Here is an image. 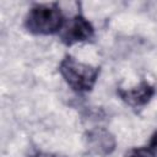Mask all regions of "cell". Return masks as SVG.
<instances>
[{
	"instance_id": "obj_1",
	"label": "cell",
	"mask_w": 157,
	"mask_h": 157,
	"mask_svg": "<svg viewBox=\"0 0 157 157\" xmlns=\"http://www.w3.org/2000/svg\"><path fill=\"white\" fill-rule=\"evenodd\" d=\"M26 29L36 36H49L64 27V16L58 2L34 4L25 18Z\"/></svg>"
},
{
	"instance_id": "obj_2",
	"label": "cell",
	"mask_w": 157,
	"mask_h": 157,
	"mask_svg": "<svg viewBox=\"0 0 157 157\" xmlns=\"http://www.w3.org/2000/svg\"><path fill=\"white\" fill-rule=\"evenodd\" d=\"M59 72L72 91L83 93L94 87L99 76V67L81 63L71 55H65L60 61Z\"/></svg>"
},
{
	"instance_id": "obj_3",
	"label": "cell",
	"mask_w": 157,
	"mask_h": 157,
	"mask_svg": "<svg viewBox=\"0 0 157 157\" xmlns=\"http://www.w3.org/2000/svg\"><path fill=\"white\" fill-rule=\"evenodd\" d=\"M115 146L114 135L105 128H92L83 135V147L91 157H107L114 152Z\"/></svg>"
},
{
	"instance_id": "obj_4",
	"label": "cell",
	"mask_w": 157,
	"mask_h": 157,
	"mask_svg": "<svg viewBox=\"0 0 157 157\" xmlns=\"http://www.w3.org/2000/svg\"><path fill=\"white\" fill-rule=\"evenodd\" d=\"M94 37V28L92 23L82 15H75L63 27L60 39L65 45H74L76 43L88 42Z\"/></svg>"
},
{
	"instance_id": "obj_5",
	"label": "cell",
	"mask_w": 157,
	"mask_h": 157,
	"mask_svg": "<svg viewBox=\"0 0 157 157\" xmlns=\"http://www.w3.org/2000/svg\"><path fill=\"white\" fill-rule=\"evenodd\" d=\"M117 93L120 97V99L125 102L128 105L132 108H141L145 107L152 99V97L156 93V90L147 81H142L137 86L131 88L118 87Z\"/></svg>"
},
{
	"instance_id": "obj_6",
	"label": "cell",
	"mask_w": 157,
	"mask_h": 157,
	"mask_svg": "<svg viewBox=\"0 0 157 157\" xmlns=\"http://www.w3.org/2000/svg\"><path fill=\"white\" fill-rule=\"evenodd\" d=\"M124 157H157V152L150 146H141L130 148Z\"/></svg>"
},
{
	"instance_id": "obj_7",
	"label": "cell",
	"mask_w": 157,
	"mask_h": 157,
	"mask_svg": "<svg viewBox=\"0 0 157 157\" xmlns=\"http://www.w3.org/2000/svg\"><path fill=\"white\" fill-rule=\"evenodd\" d=\"M148 146H150L152 150H155V151L157 152V131L151 136V140H150Z\"/></svg>"
},
{
	"instance_id": "obj_8",
	"label": "cell",
	"mask_w": 157,
	"mask_h": 157,
	"mask_svg": "<svg viewBox=\"0 0 157 157\" xmlns=\"http://www.w3.org/2000/svg\"><path fill=\"white\" fill-rule=\"evenodd\" d=\"M31 157H58L53 153H48V152H37L34 155H32Z\"/></svg>"
}]
</instances>
